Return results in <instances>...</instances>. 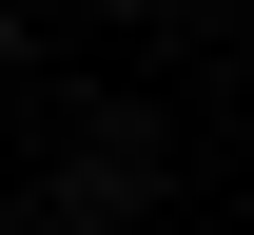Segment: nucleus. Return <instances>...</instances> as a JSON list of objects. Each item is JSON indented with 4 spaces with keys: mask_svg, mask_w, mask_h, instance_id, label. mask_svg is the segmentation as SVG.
<instances>
[{
    "mask_svg": "<svg viewBox=\"0 0 254 235\" xmlns=\"http://www.w3.org/2000/svg\"><path fill=\"white\" fill-rule=\"evenodd\" d=\"M0 59H20V20H0Z\"/></svg>",
    "mask_w": 254,
    "mask_h": 235,
    "instance_id": "1",
    "label": "nucleus"
},
{
    "mask_svg": "<svg viewBox=\"0 0 254 235\" xmlns=\"http://www.w3.org/2000/svg\"><path fill=\"white\" fill-rule=\"evenodd\" d=\"M137 20H157V0H137Z\"/></svg>",
    "mask_w": 254,
    "mask_h": 235,
    "instance_id": "2",
    "label": "nucleus"
},
{
    "mask_svg": "<svg viewBox=\"0 0 254 235\" xmlns=\"http://www.w3.org/2000/svg\"><path fill=\"white\" fill-rule=\"evenodd\" d=\"M0 235H20V216H0Z\"/></svg>",
    "mask_w": 254,
    "mask_h": 235,
    "instance_id": "3",
    "label": "nucleus"
}]
</instances>
